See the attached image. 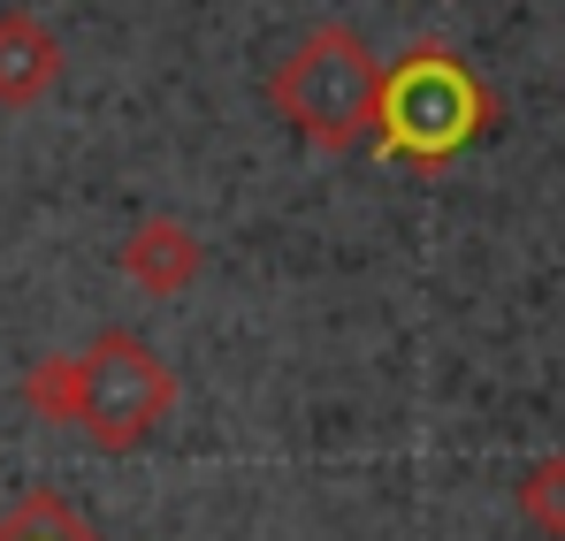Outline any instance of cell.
Segmentation results:
<instances>
[{
    "label": "cell",
    "mask_w": 565,
    "mask_h": 541,
    "mask_svg": "<svg viewBox=\"0 0 565 541\" xmlns=\"http://www.w3.org/2000/svg\"><path fill=\"white\" fill-rule=\"evenodd\" d=\"M489 122H497V91L473 77L467 54L444 39H413L397 62H382L367 145L405 169H451Z\"/></svg>",
    "instance_id": "6da1fadb"
},
{
    "label": "cell",
    "mask_w": 565,
    "mask_h": 541,
    "mask_svg": "<svg viewBox=\"0 0 565 541\" xmlns=\"http://www.w3.org/2000/svg\"><path fill=\"white\" fill-rule=\"evenodd\" d=\"M375 91L382 62L352 23H313L268 77V107L306 138L313 153H360L375 130Z\"/></svg>",
    "instance_id": "7a4b0ae2"
},
{
    "label": "cell",
    "mask_w": 565,
    "mask_h": 541,
    "mask_svg": "<svg viewBox=\"0 0 565 541\" xmlns=\"http://www.w3.org/2000/svg\"><path fill=\"white\" fill-rule=\"evenodd\" d=\"M177 404V374L169 359L130 336V328H99L93 344L77 351V404H70V428L93 443V451H138Z\"/></svg>",
    "instance_id": "3957f363"
},
{
    "label": "cell",
    "mask_w": 565,
    "mask_h": 541,
    "mask_svg": "<svg viewBox=\"0 0 565 541\" xmlns=\"http://www.w3.org/2000/svg\"><path fill=\"white\" fill-rule=\"evenodd\" d=\"M115 274L138 282L146 297H177V290H191V282L206 274V245H199V229L177 221V214H146V221H130V237L115 245Z\"/></svg>",
    "instance_id": "277c9868"
},
{
    "label": "cell",
    "mask_w": 565,
    "mask_h": 541,
    "mask_svg": "<svg viewBox=\"0 0 565 541\" xmlns=\"http://www.w3.org/2000/svg\"><path fill=\"white\" fill-rule=\"evenodd\" d=\"M62 69H70L62 39H54L31 8H0V107H8V115L39 107L46 91L62 85Z\"/></svg>",
    "instance_id": "5b68a950"
},
{
    "label": "cell",
    "mask_w": 565,
    "mask_h": 541,
    "mask_svg": "<svg viewBox=\"0 0 565 541\" xmlns=\"http://www.w3.org/2000/svg\"><path fill=\"white\" fill-rule=\"evenodd\" d=\"M0 541H107L85 519V511H70V496H54V488H31L8 519H0Z\"/></svg>",
    "instance_id": "8992f818"
},
{
    "label": "cell",
    "mask_w": 565,
    "mask_h": 541,
    "mask_svg": "<svg viewBox=\"0 0 565 541\" xmlns=\"http://www.w3.org/2000/svg\"><path fill=\"white\" fill-rule=\"evenodd\" d=\"M520 519L535 527V534H551V541H565V451H551V457H535L527 473H520Z\"/></svg>",
    "instance_id": "52a82bcc"
}]
</instances>
